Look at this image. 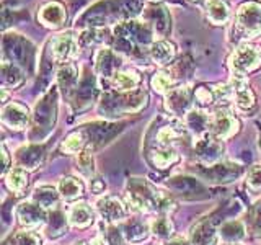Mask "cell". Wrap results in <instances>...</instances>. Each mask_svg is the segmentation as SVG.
Returning <instances> with one entry per match:
<instances>
[{
  "mask_svg": "<svg viewBox=\"0 0 261 245\" xmlns=\"http://www.w3.org/2000/svg\"><path fill=\"white\" fill-rule=\"evenodd\" d=\"M2 159H4V167H2V174L5 175V174H8V168H10V154H8V151H7V145L5 144H2Z\"/></svg>",
  "mask_w": 261,
  "mask_h": 245,
  "instance_id": "cell-49",
  "label": "cell"
},
{
  "mask_svg": "<svg viewBox=\"0 0 261 245\" xmlns=\"http://www.w3.org/2000/svg\"><path fill=\"white\" fill-rule=\"evenodd\" d=\"M69 224L75 229H87L93 224L95 212L87 203H73L69 212Z\"/></svg>",
  "mask_w": 261,
  "mask_h": 245,
  "instance_id": "cell-30",
  "label": "cell"
},
{
  "mask_svg": "<svg viewBox=\"0 0 261 245\" xmlns=\"http://www.w3.org/2000/svg\"><path fill=\"white\" fill-rule=\"evenodd\" d=\"M77 170L80 172L82 177L92 178L95 174V159L92 152H82L77 155Z\"/></svg>",
  "mask_w": 261,
  "mask_h": 245,
  "instance_id": "cell-46",
  "label": "cell"
},
{
  "mask_svg": "<svg viewBox=\"0 0 261 245\" xmlns=\"http://www.w3.org/2000/svg\"><path fill=\"white\" fill-rule=\"evenodd\" d=\"M24 72L21 67L8 61H2V84L5 87L16 88L24 82Z\"/></svg>",
  "mask_w": 261,
  "mask_h": 245,
  "instance_id": "cell-41",
  "label": "cell"
},
{
  "mask_svg": "<svg viewBox=\"0 0 261 245\" xmlns=\"http://www.w3.org/2000/svg\"><path fill=\"white\" fill-rule=\"evenodd\" d=\"M165 185L170 191H173V194H179L185 200H204L209 196L207 188L196 177L176 175L168 178Z\"/></svg>",
  "mask_w": 261,
  "mask_h": 245,
  "instance_id": "cell-12",
  "label": "cell"
},
{
  "mask_svg": "<svg viewBox=\"0 0 261 245\" xmlns=\"http://www.w3.org/2000/svg\"><path fill=\"white\" fill-rule=\"evenodd\" d=\"M61 151L69 155H79L87 151V137L84 134V131H82V128L72 131V133L64 139L61 144Z\"/></svg>",
  "mask_w": 261,
  "mask_h": 245,
  "instance_id": "cell-38",
  "label": "cell"
},
{
  "mask_svg": "<svg viewBox=\"0 0 261 245\" xmlns=\"http://www.w3.org/2000/svg\"><path fill=\"white\" fill-rule=\"evenodd\" d=\"M237 28L243 33H256L261 30V4L255 0L243 2L237 10Z\"/></svg>",
  "mask_w": 261,
  "mask_h": 245,
  "instance_id": "cell-19",
  "label": "cell"
},
{
  "mask_svg": "<svg viewBox=\"0 0 261 245\" xmlns=\"http://www.w3.org/2000/svg\"><path fill=\"white\" fill-rule=\"evenodd\" d=\"M126 122H110V121H95L80 126L87 137V152H95L111 142L122 129Z\"/></svg>",
  "mask_w": 261,
  "mask_h": 245,
  "instance_id": "cell-9",
  "label": "cell"
},
{
  "mask_svg": "<svg viewBox=\"0 0 261 245\" xmlns=\"http://www.w3.org/2000/svg\"><path fill=\"white\" fill-rule=\"evenodd\" d=\"M206 13L212 24L220 27L230 20V7L225 0H209L206 4Z\"/></svg>",
  "mask_w": 261,
  "mask_h": 245,
  "instance_id": "cell-37",
  "label": "cell"
},
{
  "mask_svg": "<svg viewBox=\"0 0 261 245\" xmlns=\"http://www.w3.org/2000/svg\"><path fill=\"white\" fill-rule=\"evenodd\" d=\"M59 190L51 185H41L33 191V201L44 209H56L57 204H59Z\"/></svg>",
  "mask_w": 261,
  "mask_h": 245,
  "instance_id": "cell-35",
  "label": "cell"
},
{
  "mask_svg": "<svg viewBox=\"0 0 261 245\" xmlns=\"http://www.w3.org/2000/svg\"><path fill=\"white\" fill-rule=\"evenodd\" d=\"M149 102V95L144 90L136 92H108L101 96L98 105V113L101 116H118L126 113L141 111Z\"/></svg>",
  "mask_w": 261,
  "mask_h": 245,
  "instance_id": "cell-7",
  "label": "cell"
},
{
  "mask_svg": "<svg viewBox=\"0 0 261 245\" xmlns=\"http://www.w3.org/2000/svg\"><path fill=\"white\" fill-rule=\"evenodd\" d=\"M245 235H247V229H245V224L242 220L230 219L219 229V237L222 239V242L227 243H239L245 239Z\"/></svg>",
  "mask_w": 261,
  "mask_h": 245,
  "instance_id": "cell-36",
  "label": "cell"
},
{
  "mask_svg": "<svg viewBox=\"0 0 261 245\" xmlns=\"http://www.w3.org/2000/svg\"><path fill=\"white\" fill-rule=\"evenodd\" d=\"M31 119L30 110L21 103H8L2 108V122L4 126L13 131H23Z\"/></svg>",
  "mask_w": 261,
  "mask_h": 245,
  "instance_id": "cell-24",
  "label": "cell"
},
{
  "mask_svg": "<svg viewBox=\"0 0 261 245\" xmlns=\"http://www.w3.org/2000/svg\"><path fill=\"white\" fill-rule=\"evenodd\" d=\"M150 232L157 235L159 239H171L175 232V226L167 217V214H159V217H155L150 223Z\"/></svg>",
  "mask_w": 261,
  "mask_h": 245,
  "instance_id": "cell-44",
  "label": "cell"
},
{
  "mask_svg": "<svg viewBox=\"0 0 261 245\" xmlns=\"http://www.w3.org/2000/svg\"><path fill=\"white\" fill-rule=\"evenodd\" d=\"M193 92L194 90L188 85H179L165 95V108L170 114L176 118L186 116L190 113V106L193 102Z\"/></svg>",
  "mask_w": 261,
  "mask_h": 245,
  "instance_id": "cell-18",
  "label": "cell"
},
{
  "mask_svg": "<svg viewBox=\"0 0 261 245\" xmlns=\"http://www.w3.org/2000/svg\"><path fill=\"white\" fill-rule=\"evenodd\" d=\"M193 2H201V0H193Z\"/></svg>",
  "mask_w": 261,
  "mask_h": 245,
  "instance_id": "cell-55",
  "label": "cell"
},
{
  "mask_svg": "<svg viewBox=\"0 0 261 245\" xmlns=\"http://www.w3.org/2000/svg\"><path fill=\"white\" fill-rule=\"evenodd\" d=\"M259 43H261V38H259Z\"/></svg>",
  "mask_w": 261,
  "mask_h": 245,
  "instance_id": "cell-57",
  "label": "cell"
},
{
  "mask_svg": "<svg viewBox=\"0 0 261 245\" xmlns=\"http://www.w3.org/2000/svg\"><path fill=\"white\" fill-rule=\"evenodd\" d=\"M4 245H10V243H8V242H4Z\"/></svg>",
  "mask_w": 261,
  "mask_h": 245,
  "instance_id": "cell-53",
  "label": "cell"
},
{
  "mask_svg": "<svg viewBox=\"0 0 261 245\" xmlns=\"http://www.w3.org/2000/svg\"><path fill=\"white\" fill-rule=\"evenodd\" d=\"M193 100L199 110L202 108H209L216 102H217V93H216V87H211L207 84H201L194 88L193 92Z\"/></svg>",
  "mask_w": 261,
  "mask_h": 245,
  "instance_id": "cell-42",
  "label": "cell"
},
{
  "mask_svg": "<svg viewBox=\"0 0 261 245\" xmlns=\"http://www.w3.org/2000/svg\"><path fill=\"white\" fill-rule=\"evenodd\" d=\"M185 125H186L188 131H190L193 136L202 137V136H206L209 133L211 116L204 113L202 110L196 108V110H191L185 116Z\"/></svg>",
  "mask_w": 261,
  "mask_h": 245,
  "instance_id": "cell-33",
  "label": "cell"
},
{
  "mask_svg": "<svg viewBox=\"0 0 261 245\" xmlns=\"http://www.w3.org/2000/svg\"><path fill=\"white\" fill-rule=\"evenodd\" d=\"M261 67V53L250 44L237 47L230 57V69L233 76H248Z\"/></svg>",
  "mask_w": 261,
  "mask_h": 245,
  "instance_id": "cell-13",
  "label": "cell"
},
{
  "mask_svg": "<svg viewBox=\"0 0 261 245\" xmlns=\"http://www.w3.org/2000/svg\"><path fill=\"white\" fill-rule=\"evenodd\" d=\"M105 188H106V185H105V182H103L101 178H95V180H92V191H93L95 194L103 193V191H105Z\"/></svg>",
  "mask_w": 261,
  "mask_h": 245,
  "instance_id": "cell-50",
  "label": "cell"
},
{
  "mask_svg": "<svg viewBox=\"0 0 261 245\" xmlns=\"http://www.w3.org/2000/svg\"><path fill=\"white\" fill-rule=\"evenodd\" d=\"M96 212L105 224H121L129 214L127 206L114 194H105L96 201Z\"/></svg>",
  "mask_w": 261,
  "mask_h": 245,
  "instance_id": "cell-16",
  "label": "cell"
},
{
  "mask_svg": "<svg viewBox=\"0 0 261 245\" xmlns=\"http://www.w3.org/2000/svg\"><path fill=\"white\" fill-rule=\"evenodd\" d=\"M191 170L198 177L216 185L235 182V180H239L245 174V167L235 162H217L214 165H207V167L198 163V165L191 167Z\"/></svg>",
  "mask_w": 261,
  "mask_h": 245,
  "instance_id": "cell-10",
  "label": "cell"
},
{
  "mask_svg": "<svg viewBox=\"0 0 261 245\" xmlns=\"http://www.w3.org/2000/svg\"><path fill=\"white\" fill-rule=\"evenodd\" d=\"M5 183H7V188H8V190H10L12 193L21 194V193L28 188V183H30V178H28L27 170L21 168V167H15V168H12V170L5 175Z\"/></svg>",
  "mask_w": 261,
  "mask_h": 245,
  "instance_id": "cell-40",
  "label": "cell"
},
{
  "mask_svg": "<svg viewBox=\"0 0 261 245\" xmlns=\"http://www.w3.org/2000/svg\"><path fill=\"white\" fill-rule=\"evenodd\" d=\"M190 131L176 116H157L147 128L144 147H173L178 149L183 142L190 141Z\"/></svg>",
  "mask_w": 261,
  "mask_h": 245,
  "instance_id": "cell-4",
  "label": "cell"
},
{
  "mask_svg": "<svg viewBox=\"0 0 261 245\" xmlns=\"http://www.w3.org/2000/svg\"><path fill=\"white\" fill-rule=\"evenodd\" d=\"M248 231L255 237H261V200L248 212Z\"/></svg>",
  "mask_w": 261,
  "mask_h": 245,
  "instance_id": "cell-48",
  "label": "cell"
},
{
  "mask_svg": "<svg viewBox=\"0 0 261 245\" xmlns=\"http://www.w3.org/2000/svg\"><path fill=\"white\" fill-rule=\"evenodd\" d=\"M38 20L41 21V24H44L46 28L59 30L64 27L65 21H67V10H65V7L61 2L51 0V2H47L41 7V10L38 13Z\"/></svg>",
  "mask_w": 261,
  "mask_h": 245,
  "instance_id": "cell-25",
  "label": "cell"
},
{
  "mask_svg": "<svg viewBox=\"0 0 261 245\" xmlns=\"http://www.w3.org/2000/svg\"><path fill=\"white\" fill-rule=\"evenodd\" d=\"M79 51V39L73 38L70 31L61 33L49 43V53H51L54 62L57 64H67L72 57H75Z\"/></svg>",
  "mask_w": 261,
  "mask_h": 245,
  "instance_id": "cell-17",
  "label": "cell"
},
{
  "mask_svg": "<svg viewBox=\"0 0 261 245\" xmlns=\"http://www.w3.org/2000/svg\"><path fill=\"white\" fill-rule=\"evenodd\" d=\"M220 245H239V243H227V242H222Z\"/></svg>",
  "mask_w": 261,
  "mask_h": 245,
  "instance_id": "cell-52",
  "label": "cell"
},
{
  "mask_svg": "<svg viewBox=\"0 0 261 245\" xmlns=\"http://www.w3.org/2000/svg\"><path fill=\"white\" fill-rule=\"evenodd\" d=\"M98 98V84L96 77L90 69H84V76L79 80L77 88L73 90L72 96L69 98V103L72 106L73 113H84L92 106Z\"/></svg>",
  "mask_w": 261,
  "mask_h": 245,
  "instance_id": "cell-11",
  "label": "cell"
},
{
  "mask_svg": "<svg viewBox=\"0 0 261 245\" xmlns=\"http://www.w3.org/2000/svg\"><path fill=\"white\" fill-rule=\"evenodd\" d=\"M121 64L122 61L118 56V53L108 47L100 49L95 56V72H96V76H100L101 79L111 80L114 77V74L119 72Z\"/></svg>",
  "mask_w": 261,
  "mask_h": 245,
  "instance_id": "cell-26",
  "label": "cell"
},
{
  "mask_svg": "<svg viewBox=\"0 0 261 245\" xmlns=\"http://www.w3.org/2000/svg\"><path fill=\"white\" fill-rule=\"evenodd\" d=\"M118 226L127 243H141L149 237L150 232V224L141 219H126Z\"/></svg>",
  "mask_w": 261,
  "mask_h": 245,
  "instance_id": "cell-28",
  "label": "cell"
},
{
  "mask_svg": "<svg viewBox=\"0 0 261 245\" xmlns=\"http://www.w3.org/2000/svg\"><path fill=\"white\" fill-rule=\"evenodd\" d=\"M230 87L235 96V102L242 110H251L256 105V96L253 90L248 87L247 80L243 76H233L230 80Z\"/></svg>",
  "mask_w": 261,
  "mask_h": 245,
  "instance_id": "cell-27",
  "label": "cell"
},
{
  "mask_svg": "<svg viewBox=\"0 0 261 245\" xmlns=\"http://www.w3.org/2000/svg\"><path fill=\"white\" fill-rule=\"evenodd\" d=\"M193 154L198 163L201 165H214L217 162H222L224 157V144L219 139L212 137L209 133L202 137H198L194 147H193Z\"/></svg>",
  "mask_w": 261,
  "mask_h": 245,
  "instance_id": "cell-15",
  "label": "cell"
},
{
  "mask_svg": "<svg viewBox=\"0 0 261 245\" xmlns=\"http://www.w3.org/2000/svg\"><path fill=\"white\" fill-rule=\"evenodd\" d=\"M149 56L157 65H167L170 62H173L176 56V49H175V44L170 43V41L159 39V41H153L150 44Z\"/></svg>",
  "mask_w": 261,
  "mask_h": 245,
  "instance_id": "cell-32",
  "label": "cell"
},
{
  "mask_svg": "<svg viewBox=\"0 0 261 245\" xmlns=\"http://www.w3.org/2000/svg\"><path fill=\"white\" fill-rule=\"evenodd\" d=\"M144 157L152 168L167 170L179 162V151L173 147H147Z\"/></svg>",
  "mask_w": 261,
  "mask_h": 245,
  "instance_id": "cell-22",
  "label": "cell"
},
{
  "mask_svg": "<svg viewBox=\"0 0 261 245\" xmlns=\"http://www.w3.org/2000/svg\"><path fill=\"white\" fill-rule=\"evenodd\" d=\"M178 84V80L175 79L173 74L170 72V69L157 72L150 80V85L157 93H168L170 90H173Z\"/></svg>",
  "mask_w": 261,
  "mask_h": 245,
  "instance_id": "cell-43",
  "label": "cell"
},
{
  "mask_svg": "<svg viewBox=\"0 0 261 245\" xmlns=\"http://www.w3.org/2000/svg\"><path fill=\"white\" fill-rule=\"evenodd\" d=\"M47 216L49 212H46V209L41 208L35 201H23L16 208V217H18L20 226L28 229V231L46 224Z\"/></svg>",
  "mask_w": 261,
  "mask_h": 245,
  "instance_id": "cell-21",
  "label": "cell"
},
{
  "mask_svg": "<svg viewBox=\"0 0 261 245\" xmlns=\"http://www.w3.org/2000/svg\"><path fill=\"white\" fill-rule=\"evenodd\" d=\"M144 10V0H100L77 18V27L103 28L111 23L134 20Z\"/></svg>",
  "mask_w": 261,
  "mask_h": 245,
  "instance_id": "cell-1",
  "label": "cell"
},
{
  "mask_svg": "<svg viewBox=\"0 0 261 245\" xmlns=\"http://www.w3.org/2000/svg\"><path fill=\"white\" fill-rule=\"evenodd\" d=\"M240 131V121L227 108H219L211 116L209 134L219 141H227Z\"/></svg>",
  "mask_w": 261,
  "mask_h": 245,
  "instance_id": "cell-14",
  "label": "cell"
},
{
  "mask_svg": "<svg viewBox=\"0 0 261 245\" xmlns=\"http://www.w3.org/2000/svg\"><path fill=\"white\" fill-rule=\"evenodd\" d=\"M80 245H87V243H80Z\"/></svg>",
  "mask_w": 261,
  "mask_h": 245,
  "instance_id": "cell-56",
  "label": "cell"
},
{
  "mask_svg": "<svg viewBox=\"0 0 261 245\" xmlns=\"http://www.w3.org/2000/svg\"><path fill=\"white\" fill-rule=\"evenodd\" d=\"M10 245H43L41 235L33 231H18L10 237Z\"/></svg>",
  "mask_w": 261,
  "mask_h": 245,
  "instance_id": "cell-45",
  "label": "cell"
},
{
  "mask_svg": "<svg viewBox=\"0 0 261 245\" xmlns=\"http://www.w3.org/2000/svg\"><path fill=\"white\" fill-rule=\"evenodd\" d=\"M242 211V203L239 200H228L224 204L217 206L206 217L199 219L190 231L191 245H214L219 229L227 220L233 219Z\"/></svg>",
  "mask_w": 261,
  "mask_h": 245,
  "instance_id": "cell-3",
  "label": "cell"
},
{
  "mask_svg": "<svg viewBox=\"0 0 261 245\" xmlns=\"http://www.w3.org/2000/svg\"><path fill=\"white\" fill-rule=\"evenodd\" d=\"M110 82L114 92H136L137 87L142 84V77L136 70L127 69V70L116 72Z\"/></svg>",
  "mask_w": 261,
  "mask_h": 245,
  "instance_id": "cell-31",
  "label": "cell"
},
{
  "mask_svg": "<svg viewBox=\"0 0 261 245\" xmlns=\"http://www.w3.org/2000/svg\"><path fill=\"white\" fill-rule=\"evenodd\" d=\"M2 54L4 61L18 65L27 74H33L36 47L30 39L18 33H5L2 38Z\"/></svg>",
  "mask_w": 261,
  "mask_h": 245,
  "instance_id": "cell-8",
  "label": "cell"
},
{
  "mask_svg": "<svg viewBox=\"0 0 261 245\" xmlns=\"http://www.w3.org/2000/svg\"><path fill=\"white\" fill-rule=\"evenodd\" d=\"M245 182L251 193H261V163H255L248 168Z\"/></svg>",
  "mask_w": 261,
  "mask_h": 245,
  "instance_id": "cell-47",
  "label": "cell"
},
{
  "mask_svg": "<svg viewBox=\"0 0 261 245\" xmlns=\"http://www.w3.org/2000/svg\"><path fill=\"white\" fill-rule=\"evenodd\" d=\"M57 85L65 98H70L79 85V69L75 64L67 62L57 70Z\"/></svg>",
  "mask_w": 261,
  "mask_h": 245,
  "instance_id": "cell-29",
  "label": "cell"
},
{
  "mask_svg": "<svg viewBox=\"0 0 261 245\" xmlns=\"http://www.w3.org/2000/svg\"><path fill=\"white\" fill-rule=\"evenodd\" d=\"M69 226V216L59 208L53 209L49 212L47 220H46V235L49 239H57L61 237Z\"/></svg>",
  "mask_w": 261,
  "mask_h": 245,
  "instance_id": "cell-34",
  "label": "cell"
},
{
  "mask_svg": "<svg viewBox=\"0 0 261 245\" xmlns=\"http://www.w3.org/2000/svg\"><path fill=\"white\" fill-rule=\"evenodd\" d=\"M144 21L150 24V28L157 33L159 36L165 38L171 30V16L163 5L157 2H150L142 10Z\"/></svg>",
  "mask_w": 261,
  "mask_h": 245,
  "instance_id": "cell-20",
  "label": "cell"
},
{
  "mask_svg": "<svg viewBox=\"0 0 261 245\" xmlns=\"http://www.w3.org/2000/svg\"><path fill=\"white\" fill-rule=\"evenodd\" d=\"M150 2H159V0H150Z\"/></svg>",
  "mask_w": 261,
  "mask_h": 245,
  "instance_id": "cell-54",
  "label": "cell"
},
{
  "mask_svg": "<svg viewBox=\"0 0 261 245\" xmlns=\"http://www.w3.org/2000/svg\"><path fill=\"white\" fill-rule=\"evenodd\" d=\"M256 126H258V149L261 152V122H256Z\"/></svg>",
  "mask_w": 261,
  "mask_h": 245,
  "instance_id": "cell-51",
  "label": "cell"
},
{
  "mask_svg": "<svg viewBox=\"0 0 261 245\" xmlns=\"http://www.w3.org/2000/svg\"><path fill=\"white\" fill-rule=\"evenodd\" d=\"M46 145L44 144H28L20 147L15 154L16 165L24 170H36L46 160Z\"/></svg>",
  "mask_w": 261,
  "mask_h": 245,
  "instance_id": "cell-23",
  "label": "cell"
},
{
  "mask_svg": "<svg viewBox=\"0 0 261 245\" xmlns=\"http://www.w3.org/2000/svg\"><path fill=\"white\" fill-rule=\"evenodd\" d=\"M57 190H59L61 196L67 201L79 200L80 196H84V183L80 182L75 177H62L59 185H57Z\"/></svg>",
  "mask_w": 261,
  "mask_h": 245,
  "instance_id": "cell-39",
  "label": "cell"
},
{
  "mask_svg": "<svg viewBox=\"0 0 261 245\" xmlns=\"http://www.w3.org/2000/svg\"><path fill=\"white\" fill-rule=\"evenodd\" d=\"M57 88H51L38 100L31 114V129L28 134L31 142L44 141L53 133L57 121Z\"/></svg>",
  "mask_w": 261,
  "mask_h": 245,
  "instance_id": "cell-6",
  "label": "cell"
},
{
  "mask_svg": "<svg viewBox=\"0 0 261 245\" xmlns=\"http://www.w3.org/2000/svg\"><path fill=\"white\" fill-rule=\"evenodd\" d=\"M153 30L149 23L127 20L114 24L113 28V47L116 53L126 56H137L142 46H149L152 41Z\"/></svg>",
  "mask_w": 261,
  "mask_h": 245,
  "instance_id": "cell-5",
  "label": "cell"
},
{
  "mask_svg": "<svg viewBox=\"0 0 261 245\" xmlns=\"http://www.w3.org/2000/svg\"><path fill=\"white\" fill-rule=\"evenodd\" d=\"M126 200L127 204L141 212H157V214H168L176 209L173 196L167 191H162L149 180L141 177H130L126 182Z\"/></svg>",
  "mask_w": 261,
  "mask_h": 245,
  "instance_id": "cell-2",
  "label": "cell"
}]
</instances>
